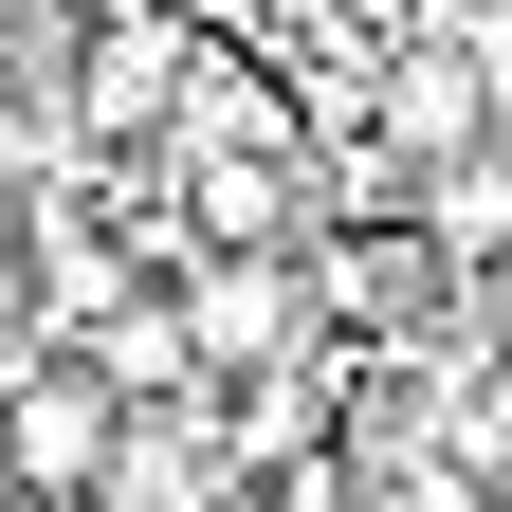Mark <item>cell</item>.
<instances>
[{"mask_svg": "<svg viewBox=\"0 0 512 512\" xmlns=\"http://www.w3.org/2000/svg\"><path fill=\"white\" fill-rule=\"evenodd\" d=\"M110 384L74 366V348H19L0 366V494H37V512H92V476H110Z\"/></svg>", "mask_w": 512, "mask_h": 512, "instance_id": "obj_1", "label": "cell"}, {"mask_svg": "<svg viewBox=\"0 0 512 512\" xmlns=\"http://www.w3.org/2000/svg\"><path fill=\"white\" fill-rule=\"evenodd\" d=\"M403 238L439 256V275H476V256L512 238V165H494V128H476V147H421V165H403Z\"/></svg>", "mask_w": 512, "mask_h": 512, "instance_id": "obj_2", "label": "cell"}]
</instances>
